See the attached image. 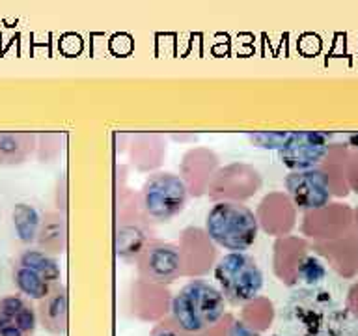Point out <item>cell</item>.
Instances as JSON below:
<instances>
[{
  "label": "cell",
  "instance_id": "cell-1",
  "mask_svg": "<svg viewBox=\"0 0 358 336\" xmlns=\"http://www.w3.org/2000/svg\"><path fill=\"white\" fill-rule=\"evenodd\" d=\"M284 336H358V323L323 288H304L285 301Z\"/></svg>",
  "mask_w": 358,
  "mask_h": 336
},
{
  "label": "cell",
  "instance_id": "cell-2",
  "mask_svg": "<svg viewBox=\"0 0 358 336\" xmlns=\"http://www.w3.org/2000/svg\"><path fill=\"white\" fill-rule=\"evenodd\" d=\"M226 312V301L217 286L207 280L192 279L181 286L172 299L170 318L192 336L206 335L220 323Z\"/></svg>",
  "mask_w": 358,
  "mask_h": 336
},
{
  "label": "cell",
  "instance_id": "cell-3",
  "mask_svg": "<svg viewBox=\"0 0 358 336\" xmlns=\"http://www.w3.org/2000/svg\"><path fill=\"white\" fill-rule=\"evenodd\" d=\"M206 232L218 246L229 252H243L254 245L259 224L245 202H217L207 213Z\"/></svg>",
  "mask_w": 358,
  "mask_h": 336
},
{
  "label": "cell",
  "instance_id": "cell-4",
  "mask_svg": "<svg viewBox=\"0 0 358 336\" xmlns=\"http://www.w3.org/2000/svg\"><path fill=\"white\" fill-rule=\"evenodd\" d=\"M215 279L224 301L243 307L256 299L263 290V271L246 252H228L215 265Z\"/></svg>",
  "mask_w": 358,
  "mask_h": 336
},
{
  "label": "cell",
  "instance_id": "cell-5",
  "mask_svg": "<svg viewBox=\"0 0 358 336\" xmlns=\"http://www.w3.org/2000/svg\"><path fill=\"white\" fill-rule=\"evenodd\" d=\"M189 187L181 176L166 170H157L150 174L142 185L138 202L151 224H164L183 211L189 202Z\"/></svg>",
  "mask_w": 358,
  "mask_h": 336
},
{
  "label": "cell",
  "instance_id": "cell-6",
  "mask_svg": "<svg viewBox=\"0 0 358 336\" xmlns=\"http://www.w3.org/2000/svg\"><path fill=\"white\" fill-rule=\"evenodd\" d=\"M11 279L21 295L41 301L62 282L60 262L41 248H24L11 263Z\"/></svg>",
  "mask_w": 358,
  "mask_h": 336
},
{
  "label": "cell",
  "instance_id": "cell-7",
  "mask_svg": "<svg viewBox=\"0 0 358 336\" xmlns=\"http://www.w3.org/2000/svg\"><path fill=\"white\" fill-rule=\"evenodd\" d=\"M136 273L150 284H172L183 274V256L176 243L162 239L148 241L134 260Z\"/></svg>",
  "mask_w": 358,
  "mask_h": 336
},
{
  "label": "cell",
  "instance_id": "cell-8",
  "mask_svg": "<svg viewBox=\"0 0 358 336\" xmlns=\"http://www.w3.org/2000/svg\"><path fill=\"white\" fill-rule=\"evenodd\" d=\"M330 136L319 131H293L285 134L284 142L278 148L280 161L289 172L317 168L330 148Z\"/></svg>",
  "mask_w": 358,
  "mask_h": 336
},
{
  "label": "cell",
  "instance_id": "cell-9",
  "mask_svg": "<svg viewBox=\"0 0 358 336\" xmlns=\"http://www.w3.org/2000/svg\"><path fill=\"white\" fill-rule=\"evenodd\" d=\"M262 185V176L250 164L234 162L211 176L209 181V198L217 202H241L257 192Z\"/></svg>",
  "mask_w": 358,
  "mask_h": 336
},
{
  "label": "cell",
  "instance_id": "cell-10",
  "mask_svg": "<svg viewBox=\"0 0 358 336\" xmlns=\"http://www.w3.org/2000/svg\"><path fill=\"white\" fill-rule=\"evenodd\" d=\"M284 187L291 202L301 211H315V209L329 206L330 196H332L330 179L321 168L289 172L284 179Z\"/></svg>",
  "mask_w": 358,
  "mask_h": 336
},
{
  "label": "cell",
  "instance_id": "cell-11",
  "mask_svg": "<svg viewBox=\"0 0 358 336\" xmlns=\"http://www.w3.org/2000/svg\"><path fill=\"white\" fill-rule=\"evenodd\" d=\"M116 246L117 256L123 262H134L142 246L151 241L153 237V228H151L150 218L145 217V213L140 207L138 196L134 204H127V211L120 209L117 211V224H116Z\"/></svg>",
  "mask_w": 358,
  "mask_h": 336
},
{
  "label": "cell",
  "instance_id": "cell-12",
  "mask_svg": "<svg viewBox=\"0 0 358 336\" xmlns=\"http://www.w3.org/2000/svg\"><path fill=\"white\" fill-rule=\"evenodd\" d=\"M38 327V312L21 293L0 297V336H32Z\"/></svg>",
  "mask_w": 358,
  "mask_h": 336
},
{
  "label": "cell",
  "instance_id": "cell-13",
  "mask_svg": "<svg viewBox=\"0 0 358 336\" xmlns=\"http://www.w3.org/2000/svg\"><path fill=\"white\" fill-rule=\"evenodd\" d=\"M38 323L45 332L52 336H64L69 329V291L64 284L52 288L49 295H45L39 301Z\"/></svg>",
  "mask_w": 358,
  "mask_h": 336
},
{
  "label": "cell",
  "instance_id": "cell-14",
  "mask_svg": "<svg viewBox=\"0 0 358 336\" xmlns=\"http://www.w3.org/2000/svg\"><path fill=\"white\" fill-rule=\"evenodd\" d=\"M38 150V134L32 131H0V167H19Z\"/></svg>",
  "mask_w": 358,
  "mask_h": 336
},
{
  "label": "cell",
  "instance_id": "cell-15",
  "mask_svg": "<svg viewBox=\"0 0 358 336\" xmlns=\"http://www.w3.org/2000/svg\"><path fill=\"white\" fill-rule=\"evenodd\" d=\"M38 245L47 254H60L64 248V220L60 213L49 211L45 213L39 220L38 228Z\"/></svg>",
  "mask_w": 358,
  "mask_h": 336
},
{
  "label": "cell",
  "instance_id": "cell-16",
  "mask_svg": "<svg viewBox=\"0 0 358 336\" xmlns=\"http://www.w3.org/2000/svg\"><path fill=\"white\" fill-rule=\"evenodd\" d=\"M299 273H301L302 279L306 280L308 284H310V288H313V286L317 284L319 280L324 276V267L317 258L310 256L302 262V265L299 267Z\"/></svg>",
  "mask_w": 358,
  "mask_h": 336
},
{
  "label": "cell",
  "instance_id": "cell-17",
  "mask_svg": "<svg viewBox=\"0 0 358 336\" xmlns=\"http://www.w3.org/2000/svg\"><path fill=\"white\" fill-rule=\"evenodd\" d=\"M287 133H252L248 139L257 146V148H268V150H278L284 142Z\"/></svg>",
  "mask_w": 358,
  "mask_h": 336
},
{
  "label": "cell",
  "instance_id": "cell-18",
  "mask_svg": "<svg viewBox=\"0 0 358 336\" xmlns=\"http://www.w3.org/2000/svg\"><path fill=\"white\" fill-rule=\"evenodd\" d=\"M150 336H192V335L185 332V330L181 329V327H179V325L176 323L170 316H168V318L159 321V323L150 330Z\"/></svg>",
  "mask_w": 358,
  "mask_h": 336
},
{
  "label": "cell",
  "instance_id": "cell-19",
  "mask_svg": "<svg viewBox=\"0 0 358 336\" xmlns=\"http://www.w3.org/2000/svg\"><path fill=\"white\" fill-rule=\"evenodd\" d=\"M226 336H259V332L256 329H252L250 325H246L245 321H241V319H231Z\"/></svg>",
  "mask_w": 358,
  "mask_h": 336
},
{
  "label": "cell",
  "instance_id": "cell-20",
  "mask_svg": "<svg viewBox=\"0 0 358 336\" xmlns=\"http://www.w3.org/2000/svg\"><path fill=\"white\" fill-rule=\"evenodd\" d=\"M351 142H352V144H355V148H358V134H352Z\"/></svg>",
  "mask_w": 358,
  "mask_h": 336
},
{
  "label": "cell",
  "instance_id": "cell-21",
  "mask_svg": "<svg viewBox=\"0 0 358 336\" xmlns=\"http://www.w3.org/2000/svg\"><path fill=\"white\" fill-rule=\"evenodd\" d=\"M271 336H284V335H271Z\"/></svg>",
  "mask_w": 358,
  "mask_h": 336
}]
</instances>
